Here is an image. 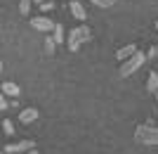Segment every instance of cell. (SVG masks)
Listing matches in <instances>:
<instances>
[{
    "label": "cell",
    "instance_id": "cell-1",
    "mask_svg": "<svg viewBox=\"0 0 158 154\" xmlns=\"http://www.w3.org/2000/svg\"><path fill=\"white\" fill-rule=\"evenodd\" d=\"M90 36H92V31L83 24V26H76L69 31V38H66V47L71 50V52H78V47L83 45V43H87L90 40Z\"/></svg>",
    "mask_w": 158,
    "mask_h": 154
},
{
    "label": "cell",
    "instance_id": "cell-2",
    "mask_svg": "<svg viewBox=\"0 0 158 154\" xmlns=\"http://www.w3.org/2000/svg\"><path fill=\"white\" fill-rule=\"evenodd\" d=\"M135 140L139 145H158V128L151 123H139L135 128Z\"/></svg>",
    "mask_w": 158,
    "mask_h": 154
},
{
    "label": "cell",
    "instance_id": "cell-3",
    "mask_svg": "<svg viewBox=\"0 0 158 154\" xmlns=\"http://www.w3.org/2000/svg\"><path fill=\"white\" fill-rule=\"evenodd\" d=\"M146 62V55L144 52H135L132 55V57H127L125 62H120V69H118V76H123V78H125V76H130V74H135V71H137L139 67H142V64H144Z\"/></svg>",
    "mask_w": 158,
    "mask_h": 154
},
{
    "label": "cell",
    "instance_id": "cell-4",
    "mask_svg": "<svg viewBox=\"0 0 158 154\" xmlns=\"http://www.w3.org/2000/svg\"><path fill=\"white\" fill-rule=\"evenodd\" d=\"M33 147H35L33 140H19V142H12V145L2 147V152L5 154H17V152H28V149H33Z\"/></svg>",
    "mask_w": 158,
    "mask_h": 154
},
{
    "label": "cell",
    "instance_id": "cell-5",
    "mask_svg": "<svg viewBox=\"0 0 158 154\" xmlns=\"http://www.w3.org/2000/svg\"><path fill=\"white\" fill-rule=\"evenodd\" d=\"M31 21V26L35 29V31H50V29H54V21L52 19H47V17H33Z\"/></svg>",
    "mask_w": 158,
    "mask_h": 154
},
{
    "label": "cell",
    "instance_id": "cell-6",
    "mask_svg": "<svg viewBox=\"0 0 158 154\" xmlns=\"http://www.w3.org/2000/svg\"><path fill=\"white\" fill-rule=\"evenodd\" d=\"M137 52V45H135V43H130V45H125V47H120L118 52H116V59L118 62H125L127 57H132V55Z\"/></svg>",
    "mask_w": 158,
    "mask_h": 154
},
{
    "label": "cell",
    "instance_id": "cell-7",
    "mask_svg": "<svg viewBox=\"0 0 158 154\" xmlns=\"http://www.w3.org/2000/svg\"><path fill=\"white\" fill-rule=\"evenodd\" d=\"M38 119V109L35 107H26V109H21V114H19V121L21 123H31V121Z\"/></svg>",
    "mask_w": 158,
    "mask_h": 154
},
{
    "label": "cell",
    "instance_id": "cell-8",
    "mask_svg": "<svg viewBox=\"0 0 158 154\" xmlns=\"http://www.w3.org/2000/svg\"><path fill=\"white\" fill-rule=\"evenodd\" d=\"M71 14L76 17V19H87V12H85V7H83V2H78V0H71Z\"/></svg>",
    "mask_w": 158,
    "mask_h": 154
},
{
    "label": "cell",
    "instance_id": "cell-9",
    "mask_svg": "<svg viewBox=\"0 0 158 154\" xmlns=\"http://www.w3.org/2000/svg\"><path fill=\"white\" fill-rule=\"evenodd\" d=\"M2 93L10 95V97H19V95H21V88L17 86V83H12V81H5V83H2Z\"/></svg>",
    "mask_w": 158,
    "mask_h": 154
},
{
    "label": "cell",
    "instance_id": "cell-10",
    "mask_svg": "<svg viewBox=\"0 0 158 154\" xmlns=\"http://www.w3.org/2000/svg\"><path fill=\"white\" fill-rule=\"evenodd\" d=\"M146 90H149V93H153V95L158 93V74H156V71H151V74H149V83H146Z\"/></svg>",
    "mask_w": 158,
    "mask_h": 154
},
{
    "label": "cell",
    "instance_id": "cell-11",
    "mask_svg": "<svg viewBox=\"0 0 158 154\" xmlns=\"http://www.w3.org/2000/svg\"><path fill=\"white\" fill-rule=\"evenodd\" d=\"M52 31H54V36H52V38H54V43H66L64 26H61V24H54V29H52Z\"/></svg>",
    "mask_w": 158,
    "mask_h": 154
},
{
    "label": "cell",
    "instance_id": "cell-12",
    "mask_svg": "<svg viewBox=\"0 0 158 154\" xmlns=\"http://www.w3.org/2000/svg\"><path fill=\"white\" fill-rule=\"evenodd\" d=\"M54 50H57V43H54V38H45V52H47V57H52Z\"/></svg>",
    "mask_w": 158,
    "mask_h": 154
},
{
    "label": "cell",
    "instance_id": "cell-13",
    "mask_svg": "<svg viewBox=\"0 0 158 154\" xmlns=\"http://www.w3.org/2000/svg\"><path fill=\"white\" fill-rule=\"evenodd\" d=\"M19 12L24 14V17H28V12H31V0H19Z\"/></svg>",
    "mask_w": 158,
    "mask_h": 154
},
{
    "label": "cell",
    "instance_id": "cell-14",
    "mask_svg": "<svg viewBox=\"0 0 158 154\" xmlns=\"http://www.w3.org/2000/svg\"><path fill=\"white\" fill-rule=\"evenodd\" d=\"M2 130H5V135H14V123L10 119L2 121Z\"/></svg>",
    "mask_w": 158,
    "mask_h": 154
},
{
    "label": "cell",
    "instance_id": "cell-15",
    "mask_svg": "<svg viewBox=\"0 0 158 154\" xmlns=\"http://www.w3.org/2000/svg\"><path fill=\"white\" fill-rule=\"evenodd\" d=\"M90 2H94L97 7H113L116 5V0H90Z\"/></svg>",
    "mask_w": 158,
    "mask_h": 154
},
{
    "label": "cell",
    "instance_id": "cell-16",
    "mask_svg": "<svg viewBox=\"0 0 158 154\" xmlns=\"http://www.w3.org/2000/svg\"><path fill=\"white\" fill-rule=\"evenodd\" d=\"M7 107H10V104H7V100H5V93H0V112H5Z\"/></svg>",
    "mask_w": 158,
    "mask_h": 154
},
{
    "label": "cell",
    "instance_id": "cell-17",
    "mask_svg": "<svg viewBox=\"0 0 158 154\" xmlns=\"http://www.w3.org/2000/svg\"><path fill=\"white\" fill-rule=\"evenodd\" d=\"M52 7H54V2H40V10H43V12H50Z\"/></svg>",
    "mask_w": 158,
    "mask_h": 154
},
{
    "label": "cell",
    "instance_id": "cell-18",
    "mask_svg": "<svg viewBox=\"0 0 158 154\" xmlns=\"http://www.w3.org/2000/svg\"><path fill=\"white\" fill-rule=\"evenodd\" d=\"M26 154H40V152H38V149H35V147H33V149H28Z\"/></svg>",
    "mask_w": 158,
    "mask_h": 154
},
{
    "label": "cell",
    "instance_id": "cell-19",
    "mask_svg": "<svg viewBox=\"0 0 158 154\" xmlns=\"http://www.w3.org/2000/svg\"><path fill=\"white\" fill-rule=\"evenodd\" d=\"M0 71H2V59H0Z\"/></svg>",
    "mask_w": 158,
    "mask_h": 154
},
{
    "label": "cell",
    "instance_id": "cell-20",
    "mask_svg": "<svg viewBox=\"0 0 158 154\" xmlns=\"http://www.w3.org/2000/svg\"><path fill=\"white\" fill-rule=\"evenodd\" d=\"M156 57H158V45H156Z\"/></svg>",
    "mask_w": 158,
    "mask_h": 154
},
{
    "label": "cell",
    "instance_id": "cell-21",
    "mask_svg": "<svg viewBox=\"0 0 158 154\" xmlns=\"http://www.w3.org/2000/svg\"><path fill=\"white\" fill-rule=\"evenodd\" d=\"M156 31H158V21H156Z\"/></svg>",
    "mask_w": 158,
    "mask_h": 154
},
{
    "label": "cell",
    "instance_id": "cell-22",
    "mask_svg": "<svg viewBox=\"0 0 158 154\" xmlns=\"http://www.w3.org/2000/svg\"><path fill=\"white\" fill-rule=\"evenodd\" d=\"M156 102H158V93H156Z\"/></svg>",
    "mask_w": 158,
    "mask_h": 154
},
{
    "label": "cell",
    "instance_id": "cell-23",
    "mask_svg": "<svg viewBox=\"0 0 158 154\" xmlns=\"http://www.w3.org/2000/svg\"><path fill=\"white\" fill-rule=\"evenodd\" d=\"M35 2H43V0H35Z\"/></svg>",
    "mask_w": 158,
    "mask_h": 154
},
{
    "label": "cell",
    "instance_id": "cell-24",
    "mask_svg": "<svg viewBox=\"0 0 158 154\" xmlns=\"http://www.w3.org/2000/svg\"><path fill=\"white\" fill-rule=\"evenodd\" d=\"M0 154H5V152H2V149H0Z\"/></svg>",
    "mask_w": 158,
    "mask_h": 154
}]
</instances>
